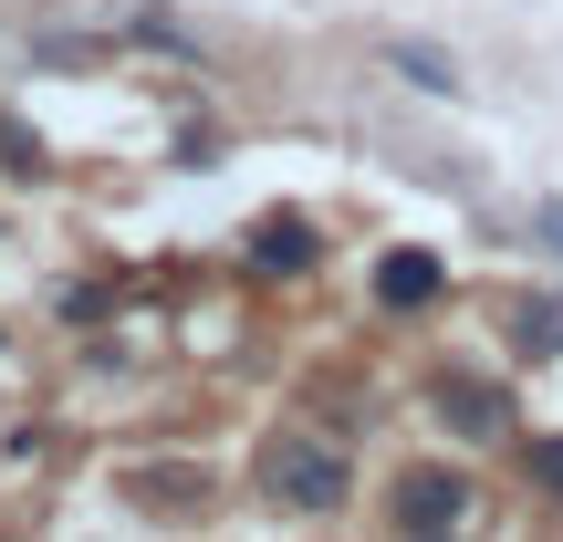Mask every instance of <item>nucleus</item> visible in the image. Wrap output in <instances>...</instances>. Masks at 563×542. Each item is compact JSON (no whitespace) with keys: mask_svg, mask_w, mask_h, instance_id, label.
<instances>
[{"mask_svg":"<svg viewBox=\"0 0 563 542\" xmlns=\"http://www.w3.org/2000/svg\"><path fill=\"white\" fill-rule=\"evenodd\" d=\"M262 490L282 511H302V522H334V511L355 501V460H344V439H323V428H282L262 449Z\"/></svg>","mask_w":563,"mask_h":542,"instance_id":"nucleus-1","label":"nucleus"},{"mask_svg":"<svg viewBox=\"0 0 563 542\" xmlns=\"http://www.w3.org/2000/svg\"><path fill=\"white\" fill-rule=\"evenodd\" d=\"M241 262L262 272V281H302L323 262V230L302 220V209H262V220H251V241H241Z\"/></svg>","mask_w":563,"mask_h":542,"instance_id":"nucleus-2","label":"nucleus"},{"mask_svg":"<svg viewBox=\"0 0 563 542\" xmlns=\"http://www.w3.org/2000/svg\"><path fill=\"white\" fill-rule=\"evenodd\" d=\"M386 522H397V532H449V522H470V480H460V469H407V480L386 490Z\"/></svg>","mask_w":563,"mask_h":542,"instance_id":"nucleus-3","label":"nucleus"},{"mask_svg":"<svg viewBox=\"0 0 563 542\" xmlns=\"http://www.w3.org/2000/svg\"><path fill=\"white\" fill-rule=\"evenodd\" d=\"M439 292H449L439 251H386V262H376V313H428Z\"/></svg>","mask_w":563,"mask_h":542,"instance_id":"nucleus-4","label":"nucleus"},{"mask_svg":"<svg viewBox=\"0 0 563 542\" xmlns=\"http://www.w3.org/2000/svg\"><path fill=\"white\" fill-rule=\"evenodd\" d=\"M439 428H460V439H501V397L490 386H439Z\"/></svg>","mask_w":563,"mask_h":542,"instance_id":"nucleus-5","label":"nucleus"},{"mask_svg":"<svg viewBox=\"0 0 563 542\" xmlns=\"http://www.w3.org/2000/svg\"><path fill=\"white\" fill-rule=\"evenodd\" d=\"M511 344H522L532 365H553V355H563V302H553V292L511 302Z\"/></svg>","mask_w":563,"mask_h":542,"instance_id":"nucleus-6","label":"nucleus"},{"mask_svg":"<svg viewBox=\"0 0 563 542\" xmlns=\"http://www.w3.org/2000/svg\"><path fill=\"white\" fill-rule=\"evenodd\" d=\"M136 490H146V511H188V501H199L209 480H188V469H146Z\"/></svg>","mask_w":563,"mask_h":542,"instance_id":"nucleus-7","label":"nucleus"},{"mask_svg":"<svg viewBox=\"0 0 563 542\" xmlns=\"http://www.w3.org/2000/svg\"><path fill=\"white\" fill-rule=\"evenodd\" d=\"M407 84H418V95H460V63H439V53H418V42H407Z\"/></svg>","mask_w":563,"mask_h":542,"instance_id":"nucleus-8","label":"nucleus"},{"mask_svg":"<svg viewBox=\"0 0 563 542\" xmlns=\"http://www.w3.org/2000/svg\"><path fill=\"white\" fill-rule=\"evenodd\" d=\"M0 167H11V178H42L53 157H42V136H21V125H0Z\"/></svg>","mask_w":563,"mask_h":542,"instance_id":"nucleus-9","label":"nucleus"},{"mask_svg":"<svg viewBox=\"0 0 563 542\" xmlns=\"http://www.w3.org/2000/svg\"><path fill=\"white\" fill-rule=\"evenodd\" d=\"M532 480H543V490H563V439H543V449H532Z\"/></svg>","mask_w":563,"mask_h":542,"instance_id":"nucleus-10","label":"nucleus"},{"mask_svg":"<svg viewBox=\"0 0 563 542\" xmlns=\"http://www.w3.org/2000/svg\"><path fill=\"white\" fill-rule=\"evenodd\" d=\"M532 230H543V251L563 262V199H543V209H532Z\"/></svg>","mask_w":563,"mask_h":542,"instance_id":"nucleus-11","label":"nucleus"}]
</instances>
